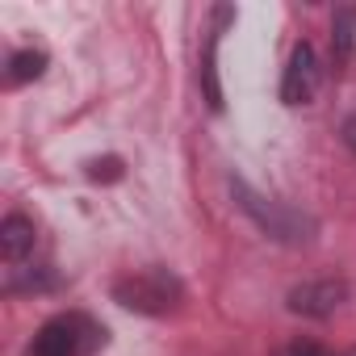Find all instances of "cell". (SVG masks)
<instances>
[{"instance_id":"cell-2","label":"cell","mask_w":356,"mask_h":356,"mask_svg":"<svg viewBox=\"0 0 356 356\" xmlns=\"http://www.w3.org/2000/svg\"><path fill=\"white\" fill-rule=\"evenodd\" d=\"M105 343H109L105 323H97L84 310H63L34 331L26 356H97Z\"/></svg>"},{"instance_id":"cell-1","label":"cell","mask_w":356,"mask_h":356,"mask_svg":"<svg viewBox=\"0 0 356 356\" xmlns=\"http://www.w3.org/2000/svg\"><path fill=\"white\" fill-rule=\"evenodd\" d=\"M113 302H118L122 310L159 318V314L181 310V302H185V281L176 277L172 268H163V264H147V268H134V273H126V277L113 281Z\"/></svg>"},{"instance_id":"cell-9","label":"cell","mask_w":356,"mask_h":356,"mask_svg":"<svg viewBox=\"0 0 356 356\" xmlns=\"http://www.w3.org/2000/svg\"><path fill=\"white\" fill-rule=\"evenodd\" d=\"M352 38H356V9H339V13H335V26H331L335 59H348V55H352Z\"/></svg>"},{"instance_id":"cell-5","label":"cell","mask_w":356,"mask_h":356,"mask_svg":"<svg viewBox=\"0 0 356 356\" xmlns=\"http://www.w3.org/2000/svg\"><path fill=\"white\" fill-rule=\"evenodd\" d=\"M314 92H318V55H314L310 42H298L289 63H285V76H281V101L285 105H306Z\"/></svg>"},{"instance_id":"cell-12","label":"cell","mask_w":356,"mask_h":356,"mask_svg":"<svg viewBox=\"0 0 356 356\" xmlns=\"http://www.w3.org/2000/svg\"><path fill=\"white\" fill-rule=\"evenodd\" d=\"M343 143L356 151V118H348V122H343Z\"/></svg>"},{"instance_id":"cell-8","label":"cell","mask_w":356,"mask_h":356,"mask_svg":"<svg viewBox=\"0 0 356 356\" xmlns=\"http://www.w3.org/2000/svg\"><path fill=\"white\" fill-rule=\"evenodd\" d=\"M47 72V51H17L13 59H9V80L13 84H30V80H38Z\"/></svg>"},{"instance_id":"cell-3","label":"cell","mask_w":356,"mask_h":356,"mask_svg":"<svg viewBox=\"0 0 356 356\" xmlns=\"http://www.w3.org/2000/svg\"><path fill=\"white\" fill-rule=\"evenodd\" d=\"M231 193L239 202V210L268 235V239H281V243H310L314 239V222L273 197H260L248 181H231Z\"/></svg>"},{"instance_id":"cell-11","label":"cell","mask_w":356,"mask_h":356,"mask_svg":"<svg viewBox=\"0 0 356 356\" xmlns=\"http://www.w3.org/2000/svg\"><path fill=\"white\" fill-rule=\"evenodd\" d=\"M281 356H331V352L323 343H314V339H293V343L281 348Z\"/></svg>"},{"instance_id":"cell-10","label":"cell","mask_w":356,"mask_h":356,"mask_svg":"<svg viewBox=\"0 0 356 356\" xmlns=\"http://www.w3.org/2000/svg\"><path fill=\"white\" fill-rule=\"evenodd\" d=\"M122 159L118 155H105V159H92L88 163V181H122Z\"/></svg>"},{"instance_id":"cell-4","label":"cell","mask_w":356,"mask_h":356,"mask_svg":"<svg viewBox=\"0 0 356 356\" xmlns=\"http://www.w3.org/2000/svg\"><path fill=\"white\" fill-rule=\"evenodd\" d=\"M289 310L293 314H306V318H327L335 314L343 302H348V281L339 277H318V281H302L289 289Z\"/></svg>"},{"instance_id":"cell-6","label":"cell","mask_w":356,"mask_h":356,"mask_svg":"<svg viewBox=\"0 0 356 356\" xmlns=\"http://www.w3.org/2000/svg\"><path fill=\"white\" fill-rule=\"evenodd\" d=\"M235 17L231 5H218L214 9V26L206 30V47H202V67H197V80H202V92H206V105L218 113L222 109V84H218V42H222V30L227 22Z\"/></svg>"},{"instance_id":"cell-7","label":"cell","mask_w":356,"mask_h":356,"mask_svg":"<svg viewBox=\"0 0 356 356\" xmlns=\"http://www.w3.org/2000/svg\"><path fill=\"white\" fill-rule=\"evenodd\" d=\"M34 239H38V231H34V222L26 218V214H9L5 222H0V256H5V264L9 268H17L30 252H34Z\"/></svg>"}]
</instances>
